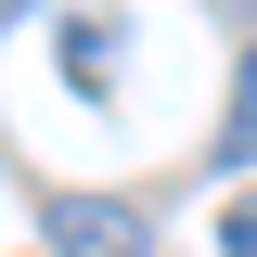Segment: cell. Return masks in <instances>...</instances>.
<instances>
[{
    "label": "cell",
    "instance_id": "6da1fadb",
    "mask_svg": "<svg viewBox=\"0 0 257 257\" xmlns=\"http://www.w3.org/2000/svg\"><path fill=\"white\" fill-rule=\"evenodd\" d=\"M39 231H52V257H155V231L128 219V206H103V193H52Z\"/></svg>",
    "mask_w": 257,
    "mask_h": 257
},
{
    "label": "cell",
    "instance_id": "7a4b0ae2",
    "mask_svg": "<svg viewBox=\"0 0 257 257\" xmlns=\"http://www.w3.org/2000/svg\"><path fill=\"white\" fill-rule=\"evenodd\" d=\"M219 155H231V167L257 155V39H244V64H231V116H219Z\"/></svg>",
    "mask_w": 257,
    "mask_h": 257
},
{
    "label": "cell",
    "instance_id": "3957f363",
    "mask_svg": "<svg viewBox=\"0 0 257 257\" xmlns=\"http://www.w3.org/2000/svg\"><path fill=\"white\" fill-rule=\"evenodd\" d=\"M64 64H77V90H103V77H116V26H103V13H90V26L64 39Z\"/></svg>",
    "mask_w": 257,
    "mask_h": 257
},
{
    "label": "cell",
    "instance_id": "277c9868",
    "mask_svg": "<svg viewBox=\"0 0 257 257\" xmlns=\"http://www.w3.org/2000/svg\"><path fill=\"white\" fill-rule=\"evenodd\" d=\"M219 257H257V193H231V206H219Z\"/></svg>",
    "mask_w": 257,
    "mask_h": 257
}]
</instances>
